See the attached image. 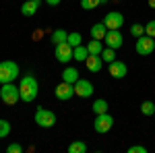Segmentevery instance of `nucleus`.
<instances>
[{
	"mask_svg": "<svg viewBox=\"0 0 155 153\" xmlns=\"http://www.w3.org/2000/svg\"><path fill=\"white\" fill-rule=\"evenodd\" d=\"M81 6L85 11H93L97 6H101V4H99V0H81Z\"/></svg>",
	"mask_w": 155,
	"mask_h": 153,
	"instance_id": "27",
	"label": "nucleus"
},
{
	"mask_svg": "<svg viewBox=\"0 0 155 153\" xmlns=\"http://www.w3.org/2000/svg\"><path fill=\"white\" fill-rule=\"evenodd\" d=\"M85 64H87L89 72H99L101 68H104V60H101V56H95V54H89L87 60H85Z\"/></svg>",
	"mask_w": 155,
	"mask_h": 153,
	"instance_id": "13",
	"label": "nucleus"
},
{
	"mask_svg": "<svg viewBox=\"0 0 155 153\" xmlns=\"http://www.w3.org/2000/svg\"><path fill=\"white\" fill-rule=\"evenodd\" d=\"M54 93H56V99H60V101H66V99H71L72 95H74V85H72V83L62 81V83H58V85H56Z\"/></svg>",
	"mask_w": 155,
	"mask_h": 153,
	"instance_id": "8",
	"label": "nucleus"
},
{
	"mask_svg": "<svg viewBox=\"0 0 155 153\" xmlns=\"http://www.w3.org/2000/svg\"><path fill=\"white\" fill-rule=\"evenodd\" d=\"M17 77H19V64L12 60H2L0 62V85L12 83Z\"/></svg>",
	"mask_w": 155,
	"mask_h": 153,
	"instance_id": "2",
	"label": "nucleus"
},
{
	"mask_svg": "<svg viewBox=\"0 0 155 153\" xmlns=\"http://www.w3.org/2000/svg\"><path fill=\"white\" fill-rule=\"evenodd\" d=\"M68 153H87V143L85 141H72L68 145Z\"/></svg>",
	"mask_w": 155,
	"mask_h": 153,
	"instance_id": "20",
	"label": "nucleus"
},
{
	"mask_svg": "<svg viewBox=\"0 0 155 153\" xmlns=\"http://www.w3.org/2000/svg\"><path fill=\"white\" fill-rule=\"evenodd\" d=\"M87 50H89V54L99 56V54H101V50H104V42H101V39H91V42L87 44Z\"/></svg>",
	"mask_w": 155,
	"mask_h": 153,
	"instance_id": "18",
	"label": "nucleus"
},
{
	"mask_svg": "<svg viewBox=\"0 0 155 153\" xmlns=\"http://www.w3.org/2000/svg\"><path fill=\"white\" fill-rule=\"evenodd\" d=\"M79 79H81V77H79V71H77V68H72V66H68V68H64V71H62V81L72 83V85H74Z\"/></svg>",
	"mask_w": 155,
	"mask_h": 153,
	"instance_id": "15",
	"label": "nucleus"
},
{
	"mask_svg": "<svg viewBox=\"0 0 155 153\" xmlns=\"http://www.w3.org/2000/svg\"><path fill=\"white\" fill-rule=\"evenodd\" d=\"M104 42H106V46H107V48H114V50L122 48V44H124L120 29H110V31L106 33V37H104Z\"/></svg>",
	"mask_w": 155,
	"mask_h": 153,
	"instance_id": "10",
	"label": "nucleus"
},
{
	"mask_svg": "<svg viewBox=\"0 0 155 153\" xmlns=\"http://www.w3.org/2000/svg\"><path fill=\"white\" fill-rule=\"evenodd\" d=\"M87 56H89V50H87V46H77V48H72V60H77V62H85V60H87Z\"/></svg>",
	"mask_w": 155,
	"mask_h": 153,
	"instance_id": "16",
	"label": "nucleus"
},
{
	"mask_svg": "<svg viewBox=\"0 0 155 153\" xmlns=\"http://www.w3.org/2000/svg\"><path fill=\"white\" fill-rule=\"evenodd\" d=\"M134 50H137L139 56H149V54H153V52H155V37H149V35L137 37Z\"/></svg>",
	"mask_w": 155,
	"mask_h": 153,
	"instance_id": "5",
	"label": "nucleus"
},
{
	"mask_svg": "<svg viewBox=\"0 0 155 153\" xmlns=\"http://www.w3.org/2000/svg\"><path fill=\"white\" fill-rule=\"evenodd\" d=\"M93 83L87 81V79H79V81L74 83V95H79V97H91L93 95Z\"/></svg>",
	"mask_w": 155,
	"mask_h": 153,
	"instance_id": "9",
	"label": "nucleus"
},
{
	"mask_svg": "<svg viewBox=\"0 0 155 153\" xmlns=\"http://www.w3.org/2000/svg\"><path fill=\"white\" fill-rule=\"evenodd\" d=\"M46 2H48L50 6H58V4L62 2V0H46Z\"/></svg>",
	"mask_w": 155,
	"mask_h": 153,
	"instance_id": "31",
	"label": "nucleus"
},
{
	"mask_svg": "<svg viewBox=\"0 0 155 153\" xmlns=\"http://www.w3.org/2000/svg\"><path fill=\"white\" fill-rule=\"evenodd\" d=\"M56 60L58 62H64V64L72 60V46L68 42H62V44L56 46Z\"/></svg>",
	"mask_w": 155,
	"mask_h": 153,
	"instance_id": "11",
	"label": "nucleus"
},
{
	"mask_svg": "<svg viewBox=\"0 0 155 153\" xmlns=\"http://www.w3.org/2000/svg\"><path fill=\"white\" fill-rule=\"evenodd\" d=\"M39 8V0H23V6H21V15L23 17H33Z\"/></svg>",
	"mask_w": 155,
	"mask_h": 153,
	"instance_id": "14",
	"label": "nucleus"
},
{
	"mask_svg": "<svg viewBox=\"0 0 155 153\" xmlns=\"http://www.w3.org/2000/svg\"><path fill=\"white\" fill-rule=\"evenodd\" d=\"M106 33H107V27L104 23H97V25L91 27V37H93V39H101V42H104Z\"/></svg>",
	"mask_w": 155,
	"mask_h": 153,
	"instance_id": "17",
	"label": "nucleus"
},
{
	"mask_svg": "<svg viewBox=\"0 0 155 153\" xmlns=\"http://www.w3.org/2000/svg\"><path fill=\"white\" fill-rule=\"evenodd\" d=\"M128 153H147V147H143V145H132L130 149H128Z\"/></svg>",
	"mask_w": 155,
	"mask_h": 153,
	"instance_id": "30",
	"label": "nucleus"
},
{
	"mask_svg": "<svg viewBox=\"0 0 155 153\" xmlns=\"http://www.w3.org/2000/svg\"><path fill=\"white\" fill-rule=\"evenodd\" d=\"M8 132H11V122H6V120L0 118V139H6Z\"/></svg>",
	"mask_w": 155,
	"mask_h": 153,
	"instance_id": "25",
	"label": "nucleus"
},
{
	"mask_svg": "<svg viewBox=\"0 0 155 153\" xmlns=\"http://www.w3.org/2000/svg\"><path fill=\"white\" fill-rule=\"evenodd\" d=\"M99 56H101V60H104L106 64H110V62H114V60H116V50L106 46L104 50H101V54H99Z\"/></svg>",
	"mask_w": 155,
	"mask_h": 153,
	"instance_id": "19",
	"label": "nucleus"
},
{
	"mask_svg": "<svg viewBox=\"0 0 155 153\" xmlns=\"http://www.w3.org/2000/svg\"><path fill=\"white\" fill-rule=\"evenodd\" d=\"M91 108H93L95 114H106V112H107V101H106V99H95Z\"/></svg>",
	"mask_w": 155,
	"mask_h": 153,
	"instance_id": "22",
	"label": "nucleus"
},
{
	"mask_svg": "<svg viewBox=\"0 0 155 153\" xmlns=\"http://www.w3.org/2000/svg\"><path fill=\"white\" fill-rule=\"evenodd\" d=\"M81 39H83V37H81V33H79V31H72V33H68V37H66V42H68L72 48L81 46Z\"/></svg>",
	"mask_w": 155,
	"mask_h": 153,
	"instance_id": "24",
	"label": "nucleus"
},
{
	"mask_svg": "<svg viewBox=\"0 0 155 153\" xmlns=\"http://www.w3.org/2000/svg\"><path fill=\"white\" fill-rule=\"evenodd\" d=\"M106 2H107V0H99V4H106Z\"/></svg>",
	"mask_w": 155,
	"mask_h": 153,
	"instance_id": "33",
	"label": "nucleus"
},
{
	"mask_svg": "<svg viewBox=\"0 0 155 153\" xmlns=\"http://www.w3.org/2000/svg\"><path fill=\"white\" fill-rule=\"evenodd\" d=\"M101 23L107 27V31L110 29H120L122 27V23H124V15L118 11H112V12H107L106 17H104V21Z\"/></svg>",
	"mask_w": 155,
	"mask_h": 153,
	"instance_id": "7",
	"label": "nucleus"
},
{
	"mask_svg": "<svg viewBox=\"0 0 155 153\" xmlns=\"http://www.w3.org/2000/svg\"><path fill=\"white\" fill-rule=\"evenodd\" d=\"M0 99H2L6 106H15V104L21 99L19 87H15L12 83H4V85L0 87Z\"/></svg>",
	"mask_w": 155,
	"mask_h": 153,
	"instance_id": "3",
	"label": "nucleus"
},
{
	"mask_svg": "<svg viewBox=\"0 0 155 153\" xmlns=\"http://www.w3.org/2000/svg\"><path fill=\"white\" fill-rule=\"evenodd\" d=\"M149 6H151V8H155V0H149Z\"/></svg>",
	"mask_w": 155,
	"mask_h": 153,
	"instance_id": "32",
	"label": "nucleus"
},
{
	"mask_svg": "<svg viewBox=\"0 0 155 153\" xmlns=\"http://www.w3.org/2000/svg\"><path fill=\"white\" fill-rule=\"evenodd\" d=\"M130 35L137 39V37H141V35H145V25H139V23H134L130 27Z\"/></svg>",
	"mask_w": 155,
	"mask_h": 153,
	"instance_id": "26",
	"label": "nucleus"
},
{
	"mask_svg": "<svg viewBox=\"0 0 155 153\" xmlns=\"http://www.w3.org/2000/svg\"><path fill=\"white\" fill-rule=\"evenodd\" d=\"M66 37H68V33H66L64 29H56V31L52 33V44L58 46V44H62V42H66Z\"/></svg>",
	"mask_w": 155,
	"mask_h": 153,
	"instance_id": "21",
	"label": "nucleus"
},
{
	"mask_svg": "<svg viewBox=\"0 0 155 153\" xmlns=\"http://www.w3.org/2000/svg\"><path fill=\"white\" fill-rule=\"evenodd\" d=\"M112 126H114V118L110 116V114H95V120H93V128H95V132H99V135H106L107 130H112Z\"/></svg>",
	"mask_w": 155,
	"mask_h": 153,
	"instance_id": "6",
	"label": "nucleus"
},
{
	"mask_svg": "<svg viewBox=\"0 0 155 153\" xmlns=\"http://www.w3.org/2000/svg\"><path fill=\"white\" fill-rule=\"evenodd\" d=\"M107 66H110L107 71H110V75H112L114 79H124L126 72H128V66H126L122 60H114V62H110Z\"/></svg>",
	"mask_w": 155,
	"mask_h": 153,
	"instance_id": "12",
	"label": "nucleus"
},
{
	"mask_svg": "<svg viewBox=\"0 0 155 153\" xmlns=\"http://www.w3.org/2000/svg\"><path fill=\"white\" fill-rule=\"evenodd\" d=\"M35 124L41 128H52L56 124V114L48 108H37L35 110Z\"/></svg>",
	"mask_w": 155,
	"mask_h": 153,
	"instance_id": "4",
	"label": "nucleus"
},
{
	"mask_svg": "<svg viewBox=\"0 0 155 153\" xmlns=\"http://www.w3.org/2000/svg\"><path fill=\"white\" fill-rule=\"evenodd\" d=\"M6 151H8V153H23V145H19V143H11V145L6 147Z\"/></svg>",
	"mask_w": 155,
	"mask_h": 153,
	"instance_id": "29",
	"label": "nucleus"
},
{
	"mask_svg": "<svg viewBox=\"0 0 155 153\" xmlns=\"http://www.w3.org/2000/svg\"><path fill=\"white\" fill-rule=\"evenodd\" d=\"M153 116H155V114H153Z\"/></svg>",
	"mask_w": 155,
	"mask_h": 153,
	"instance_id": "34",
	"label": "nucleus"
},
{
	"mask_svg": "<svg viewBox=\"0 0 155 153\" xmlns=\"http://www.w3.org/2000/svg\"><path fill=\"white\" fill-rule=\"evenodd\" d=\"M141 112H143L145 116H153V114H155V104H153V101H149V99L143 101V104H141Z\"/></svg>",
	"mask_w": 155,
	"mask_h": 153,
	"instance_id": "23",
	"label": "nucleus"
},
{
	"mask_svg": "<svg viewBox=\"0 0 155 153\" xmlns=\"http://www.w3.org/2000/svg\"><path fill=\"white\" fill-rule=\"evenodd\" d=\"M19 91H21V99H23L25 104L35 101L37 93H39V85H37L35 77L33 75H23L21 83H19Z\"/></svg>",
	"mask_w": 155,
	"mask_h": 153,
	"instance_id": "1",
	"label": "nucleus"
},
{
	"mask_svg": "<svg viewBox=\"0 0 155 153\" xmlns=\"http://www.w3.org/2000/svg\"><path fill=\"white\" fill-rule=\"evenodd\" d=\"M145 35L155 37V19H153V21H149V23L145 25Z\"/></svg>",
	"mask_w": 155,
	"mask_h": 153,
	"instance_id": "28",
	"label": "nucleus"
}]
</instances>
